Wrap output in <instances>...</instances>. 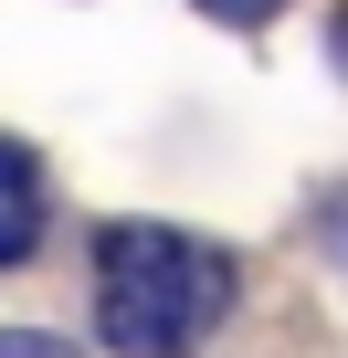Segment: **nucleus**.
<instances>
[{
	"label": "nucleus",
	"mask_w": 348,
	"mask_h": 358,
	"mask_svg": "<svg viewBox=\"0 0 348 358\" xmlns=\"http://www.w3.org/2000/svg\"><path fill=\"white\" fill-rule=\"evenodd\" d=\"M232 306V253L169 222H106L95 243V327L116 358H190Z\"/></svg>",
	"instance_id": "f257e3e1"
},
{
	"label": "nucleus",
	"mask_w": 348,
	"mask_h": 358,
	"mask_svg": "<svg viewBox=\"0 0 348 358\" xmlns=\"http://www.w3.org/2000/svg\"><path fill=\"white\" fill-rule=\"evenodd\" d=\"M0 179H11V253H0V264H32V243H43V158L11 148V158H0Z\"/></svg>",
	"instance_id": "f03ea898"
},
{
	"label": "nucleus",
	"mask_w": 348,
	"mask_h": 358,
	"mask_svg": "<svg viewBox=\"0 0 348 358\" xmlns=\"http://www.w3.org/2000/svg\"><path fill=\"white\" fill-rule=\"evenodd\" d=\"M0 358H85V348L53 337V327H11V337H0Z\"/></svg>",
	"instance_id": "7ed1b4c3"
},
{
	"label": "nucleus",
	"mask_w": 348,
	"mask_h": 358,
	"mask_svg": "<svg viewBox=\"0 0 348 358\" xmlns=\"http://www.w3.org/2000/svg\"><path fill=\"white\" fill-rule=\"evenodd\" d=\"M201 11H211V22H232V32H253V22H274V11H285V0H201Z\"/></svg>",
	"instance_id": "20e7f679"
},
{
	"label": "nucleus",
	"mask_w": 348,
	"mask_h": 358,
	"mask_svg": "<svg viewBox=\"0 0 348 358\" xmlns=\"http://www.w3.org/2000/svg\"><path fill=\"white\" fill-rule=\"evenodd\" d=\"M327 53H337V64H348V22H337V32H327Z\"/></svg>",
	"instance_id": "39448f33"
}]
</instances>
